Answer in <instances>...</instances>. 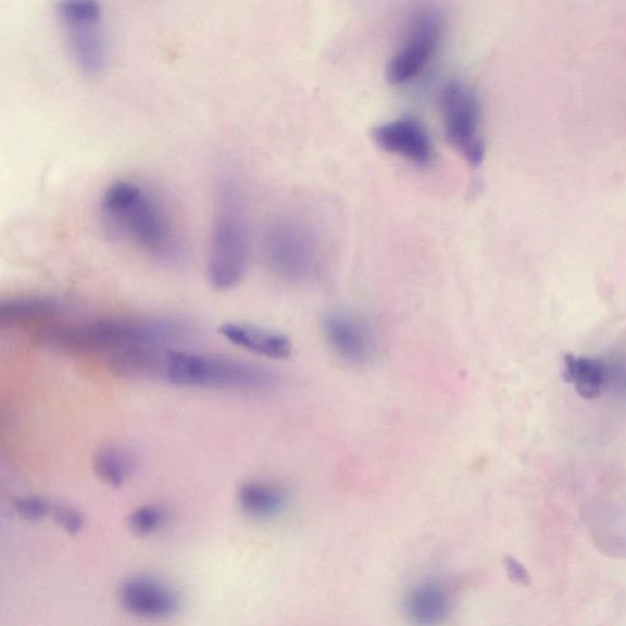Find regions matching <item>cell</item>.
Instances as JSON below:
<instances>
[{"label": "cell", "instance_id": "cell-1", "mask_svg": "<svg viewBox=\"0 0 626 626\" xmlns=\"http://www.w3.org/2000/svg\"><path fill=\"white\" fill-rule=\"evenodd\" d=\"M192 334V325L178 319L109 317L51 325L37 340L41 345L59 352L109 353L110 356L137 346L170 348Z\"/></svg>", "mask_w": 626, "mask_h": 626}, {"label": "cell", "instance_id": "cell-2", "mask_svg": "<svg viewBox=\"0 0 626 626\" xmlns=\"http://www.w3.org/2000/svg\"><path fill=\"white\" fill-rule=\"evenodd\" d=\"M108 227L162 261H178L183 245L165 207L144 186L119 180L107 187L101 202Z\"/></svg>", "mask_w": 626, "mask_h": 626}, {"label": "cell", "instance_id": "cell-3", "mask_svg": "<svg viewBox=\"0 0 626 626\" xmlns=\"http://www.w3.org/2000/svg\"><path fill=\"white\" fill-rule=\"evenodd\" d=\"M250 261V236L243 194L233 182L219 186L213 219L207 274L218 292H228L244 280Z\"/></svg>", "mask_w": 626, "mask_h": 626}, {"label": "cell", "instance_id": "cell-4", "mask_svg": "<svg viewBox=\"0 0 626 626\" xmlns=\"http://www.w3.org/2000/svg\"><path fill=\"white\" fill-rule=\"evenodd\" d=\"M163 381L203 390L262 392L277 384L272 371L239 359L170 349Z\"/></svg>", "mask_w": 626, "mask_h": 626}, {"label": "cell", "instance_id": "cell-5", "mask_svg": "<svg viewBox=\"0 0 626 626\" xmlns=\"http://www.w3.org/2000/svg\"><path fill=\"white\" fill-rule=\"evenodd\" d=\"M263 255L270 271L292 284L315 280L322 263L317 233L306 222L292 217L278 218L268 225Z\"/></svg>", "mask_w": 626, "mask_h": 626}, {"label": "cell", "instance_id": "cell-6", "mask_svg": "<svg viewBox=\"0 0 626 626\" xmlns=\"http://www.w3.org/2000/svg\"><path fill=\"white\" fill-rule=\"evenodd\" d=\"M57 14L75 65L89 77L101 74L108 59L101 4L92 0H66L57 4Z\"/></svg>", "mask_w": 626, "mask_h": 626}, {"label": "cell", "instance_id": "cell-7", "mask_svg": "<svg viewBox=\"0 0 626 626\" xmlns=\"http://www.w3.org/2000/svg\"><path fill=\"white\" fill-rule=\"evenodd\" d=\"M441 111L450 146L470 166H480L486 155V144L479 97L464 82L450 81L441 94Z\"/></svg>", "mask_w": 626, "mask_h": 626}, {"label": "cell", "instance_id": "cell-8", "mask_svg": "<svg viewBox=\"0 0 626 626\" xmlns=\"http://www.w3.org/2000/svg\"><path fill=\"white\" fill-rule=\"evenodd\" d=\"M442 36L441 11L432 7L418 10L410 19L402 42L388 62V81L402 86L419 78L440 48Z\"/></svg>", "mask_w": 626, "mask_h": 626}, {"label": "cell", "instance_id": "cell-9", "mask_svg": "<svg viewBox=\"0 0 626 626\" xmlns=\"http://www.w3.org/2000/svg\"><path fill=\"white\" fill-rule=\"evenodd\" d=\"M372 139L384 153L398 156L419 167L433 159L431 137L419 120L398 118L382 123L372 130Z\"/></svg>", "mask_w": 626, "mask_h": 626}, {"label": "cell", "instance_id": "cell-10", "mask_svg": "<svg viewBox=\"0 0 626 626\" xmlns=\"http://www.w3.org/2000/svg\"><path fill=\"white\" fill-rule=\"evenodd\" d=\"M323 332L333 352L352 365L368 364L378 349L368 322L353 313H330L323 320Z\"/></svg>", "mask_w": 626, "mask_h": 626}, {"label": "cell", "instance_id": "cell-11", "mask_svg": "<svg viewBox=\"0 0 626 626\" xmlns=\"http://www.w3.org/2000/svg\"><path fill=\"white\" fill-rule=\"evenodd\" d=\"M120 603L131 615L148 620L169 619L180 607V599L170 587L146 578L125 581L120 588Z\"/></svg>", "mask_w": 626, "mask_h": 626}, {"label": "cell", "instance_id": "cell-12", "mask_svg": "<svg viewBox=\"0 0 626 626\" xmlns=\"http://www.w3.org/2000/svg\"><path fill=\"white\" fill-rule=\"evenodd\" d=\"M453 606L452 588L440 579H429L411 587L404 598V615L414 626H441Z\"/></svg>", "mask_w": 626, "mask_h": 626}, {"label": "cell", "instance_id": "cell-13", "mask_svg": "<svg viewBox=\"0 0 626 626\" xmlns=\"http://www.w3.org/2000/svg\"><path fill=\"white\" fill-rule=\"evenodd\" d=\"M218 333L235 346L246 352L273 360H284L292 355L293 344L290 336L258 325L243 322H225Z\"/></svg>", "mask_w": 626, "mask_h": 626}, {"label": "cell", "instance_id": "cell-14", "mask_svg": "<svg viewBox=\"0 0 626 626\" xmlns=\"http://www.w3.org/2000/svg\"><path fill=\"white\" fill-rule=\"evenodd\" d=\"M168 346H137L110 355L109 369L123 379L156 380L165 378Z\"/></svg>", "mask_w": 626, "mask_h": 626}, {"label": "cell", "instance_id": "cell-15", "mask_svg": "<svg viewBox=\"0 0 626 626\" xmlns=\"http://www.w3.org/2000/svg\"><path fill=\"white\" fill-rule=\"evenodd\" d=\"M287 492L278 483L248 481L237 491V502L248 517L267 520L278 517L287 505Z\"/></svg>", "mask_w": 626, "mask_h": 626}, {"label": "cell", "instance_id": "cell-16", "mask_svg": "<svg viewBox=\"0 0 626 626\" xmlns=\"http://www.w3.org/2000/svg\"><path fill=\"white\" fill-rule=\"evenodd\" d=\"M65 311L58 299L46 295H27L3 300L0 304V323L28 324L53 320Z\"/></svg>", "mask_w": 626, "mask_h": 626}, {"label": "cell", "instance_id": "cell-17", "mask_svg": "<svg viewBox=\"0 0 626 626\" xmlns=\"http://www.w3.org/2000/svg\"><path fill=\"white\" fill-rule=\"evenodd\" d=\"M563 369L566 381L584 399H595L606 390L605 360L567 355Z\"/></svg>", "mask_w": 626, "mask_h": 626}, {"label": "cell", "instance_id": "cell-18", "mask_svg": "<svg viewBox=\"0 0 626 626\" xmlns=\"http://www.w3.org/2000/svg\"><path fill=\"white\" fill-rule=\"evenodd\" d=\"M92 467L99 480L113 488H119L135 473L137 462L130 449L105 446L96 450Z\"/></svg>", "mask_w": 626, "mask_h": 626}, {"label": "cell", "instance_id": "cell-19", "mask_svg": "<svg viewBox=\"0 0 626 626\" xmlns=\"http://www.w3.org/2000/svg\"><path fill=\"white\" fill-rule=\"evenodd\" d=\"M167 511L157 506L137 508L129 516L128 522L131 531L140 537L153 535L167 522Z\"/></svg>", "mask_w": 626, "mask_h": 626}, {"label": "cell", "instance_id": "cell-20", "mask_svg": "<svg viewBox=\"0 0 626 626\" xmlns=\"http://www.w3.org/2000/svg\"><path fill=\"white\" fill-rule=\"evenodd\" d=\"M53 507L47 499L37 496H25L14 500L18 516L29 521H39L52 516Z\"/></svg>", "mask_w": 626, "mask_h": 626}, {"label": "cell", "instance_id": "cell-21", "mask_svg": "<svg viewBox=\"0 0 626 626\" xmlns=\"http://www.w3.org/2000/svg\"><path fill=\"white\" fill-rule=\"evenodd\" d=\"M606 362V390L626 397V356H616Z\"/></svg>", "mask_w": 626, "mask_h": 626}, {"label": "cell", "instance_id": "cell-22", "mask_svg": "<svg viewBox=\"0 0 626 626\" xmlns=\"http://www.w3.org/2000/svg\"><path fill=\"white\" fill-rule=\"evenodd\" d=\"M52 517L70 535H78L84 528V518L77 509L59 505L53 507Z\"/></svg>", "mask_w": 626, "mask_h": 626}, {"label": "cell", "instance_id": "cell-23", "mask_svg": "<svg viewBox=\"0 0 626 626\" xmlns=\"http://www.w3.org/2000/svg\"><path fill=\"white\" fill-rule=\"evenodd\" d=\"M506 570L509 575V578L524 586H528L530 584V575L528 570L518 561L516 558L507 557L505 560Z\"/></svg>", "mask_w": 626, "mask_h": 626}]
</instances>
